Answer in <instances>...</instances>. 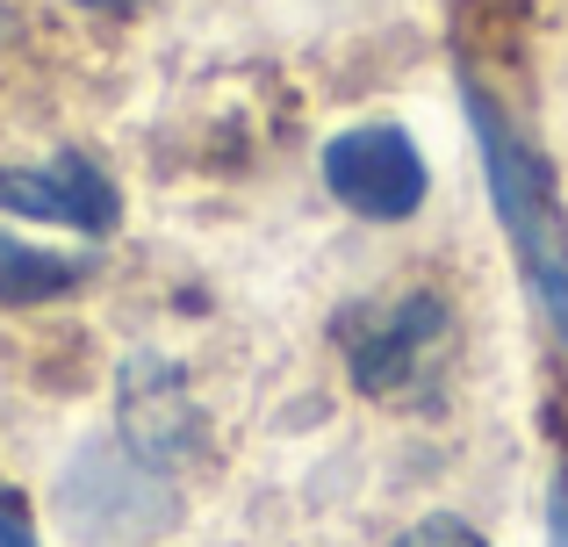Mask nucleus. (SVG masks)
Listing matches in <instances>:
<instances>
[{
    "instance_id": "nucleus-4",
    "label": "nucleus",
    "mask_w": 568,
    "mask_h": 547,
    "mask_svg": "<svg viewBox=\"0 0 568 547\" xmlns=\"http://www.w3.org/2000/svg\"><path fill=\"white\" fill-rule=\"evenodd\" d=\"M123 447L138 454L144 468H181L202 439V418H194L187 389H181V367L159 361V353H130L123 361Z\"/></svg>"
},
{
    "instance_id": "nucleus-12",
    "label": "nucleus",
    "mask_w": 568,
    "mask_h": 547,
    "mask_svg": "<svg viewBox=\"0 0 568 547\" xmlns=\"http://www.w3.org/2000/svg\"><path fill=\"white\" fill-rule=\"evenodd\" d=\"M80 8H130V0H80Z\"/></svg>"
},
{
    "instance_id": "nucleus-7",
    "label": "nucleus",
    "mask_w": 568,
    "mask_h": 547,
    "mask_svg": "<svg viewBox=\"0 0 568 547\" xmlns=\"http://www.w3.org/2000/svg\"><path fill=\"white\" fill-rule=\"evenodd\" d=\"M0 210H14V216H43V224H72L58 166H51V173H29V166L0 173Z\"/></svg>"
},
{
    "instance_id": "nucleus-5",
    "label": "nucleus",
    "mask_w": 568,
    "mask_h": 547,
    "mask_svg": "<svg viewBox=\"0 0 568 547\" xmlns=\"http://www.w3.org/2000/svg\"><path fill=\"white\" fill-rule=\"evenodd\" d=\"M446 332V303L439 295H403L396 310H382V317H361L353 324V382H361L367 396H388L410 382L417 353H425V338Z\"/></svg>"
},
{
    "instance_id": "nucleus-8",
    "label": "nucleus",
    "mask_w": 568,
    "mask_h": 547,
    "mask_svg": "<svg viewBox=\"0 0 568 547\" xmlns=\"http://www.w3.org/2000/svg\"><path fill=\"white\" fill-rule=\"evenodd\" d=\"M58 181H65V210L80 231H109L115 224V188L101 181L87 159H58Z\"/></svg>"
},
{
    "instance_id": "nucleus-3",
    "label": "nucleus",
    "mask_w": 568,
    "mask_h": 547,
    "mask_svg": "<svg viewBox=\"0 0 568 547\" xmlns=\"http://www.w3.org/2000/svg\"><path fill=\"white\" fill-rule=\"evenodd\" d=\"M324 181H332V195L346 210L375 216V224H403L425 202V159H417V144L403 130L367 123L324 144Z\"/></svg>"
},
{
    "instance_id": "nucleus-11",
    "label": "nucleus",
    "mask_w": 568,
    "mask_h": 547,
    "mask_svg": "<svg viewBox=\"0 0 568 547\" xmlns=\"http://www.w3.org/2000/svg\"><path fill=\"white\" fill-rule=\"evenodd\" d=\"M555 547H568V490H555Z\"/></svg>"
},
{
    "instance_id": "nucleus-9",
    "label": "nucleus",
    "mask_w": 568,
    "mask_h": 547,
    "mask_svg": "<svg viewBox=\"0 0 568 547\" xmlns=\"http://www.w3.org/2000/svg\"><path fill=\"white\" fill-rule=\"evenodd\" d=\"M396 547H489V540L475 534L468 519H454V511H432V519H417Z\"/></svg>"
},
{
    "instance_id": "nucleus-2",
    "label": "nucleus",
    "mask_w": 568,
    "mask_h": 547,
    "mask_svg": "<svg viewBox=\"0 0 568 547\" xmlns=\"http://www.w3.org/2000/svg\"><path fill=\"white\" fill-rule=\"evenodd\" d=\"M58 511L87 547H138L173 519V490L130 447H80V462L58 483Z\"/></svg>"
},
{
    "instance_id": "nucleus-6",
    "label": "nucleus",
    "mask_w": 568,
    "mask_h": 547,
    "mask_svg": "<svg viewBox=\"0 0 568 547\" xmlns=\"http://www.w3.org/2000/svg\"><path fill=\"white\" fill-rule=\"evenodd\" d=\"M72 281H80L72 260H51L37 245L0 239V303H43V295H65Z\"/></svg>"
},
{
    "instance_id": "nucleus-1",
    "label": "nucleus",
    "mask_w": 568,
    "mask_h": 547,
    "mask_svg": "<svg viewBox=\"0 0 568 547\" xmlns=\"http://www.w3.org/2000/svg\"><path fill=\"white\" fill-rule=\"evenodd\" d=\"M468 109H475V130H483L489 188H497V210H504V224H511V245H518V260H526L532 288H540L547 317L568 332V231L555 216V195H547V173L532 166V152L497 123V109H489L483 94H468Z\"/></svg>"
},
{
    "instance_id": "nucleus-10",
    "label": "nucleus",
    "mask_w": 568,
    "mask_h": 547,
    "mask_svg": "<svg viewBox=\"0 0 568 547\" xmlns=\"http://www.w3.org/2000/svg\"><path fill=\"white\" fill-rule=\"evenodd\" d=\"M0 547H29V526L14 511V497H0Z\"/></svg>"
}]
</instances>
